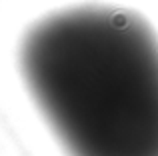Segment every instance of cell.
<instances>
[{"instance_id": "1", "label": "cell", "mask_w": 158, "mask_h": 156, "mask_svg": "<svg viewBox=\"0 0 158 156\" xmlns=\"http://www.w3.org/2000/svg\"><path fill=\"white\" fill-rule=\"evenodd\" d=\"M20 74L68 156H158V36L140 14L82 4L26 30Z\"/></svg>"}]
</instances>
